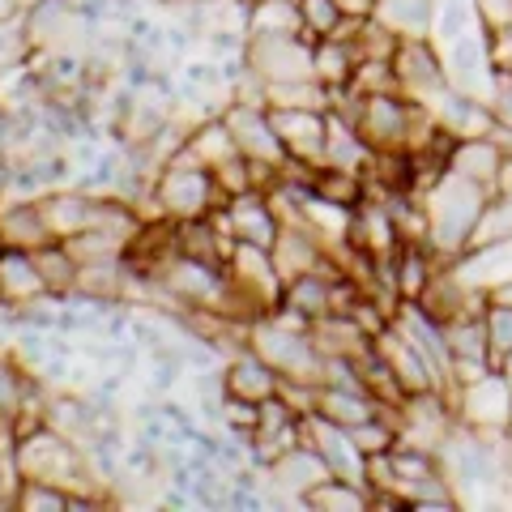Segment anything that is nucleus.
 Segmentation results:
<instances>
[{
  "instance_id": "f257e3e1",
  "label": "nucleus",
  "mask_w": 512,
  "mask_h": 512,
  "mask_svg": "<svg viewBox=\"0 0 512 512\" xmlns=\"http://www.w3.org/2000/svg\"><path fill=\"white\" fill-rule=\"evenodd\" d=\"M419 201L427 210L431 256H440L444 265H453L457 256H466L478 244V231H483V218H487L495 197H491L487 184H474L457 171H444Z\"/></svg>"
},
{
  "instance_id": "f03ea898",
  "label": "nucleus",
  "mask_w": 512,
  "mask_h": 512,
  "mask_svg": "<svg viewBox=\"0 0 512 512\" xmlns=\"http://www.w3.org/2000/svg\"><path fill=\"white\" fill-rule=\"evenodd\" d=\"M150 205H154V214L188 222V218H205V214H214L218 205H227V192L218 188L210 167L180 150L171 163H163V171H158Z\"/></svg>"
},
{
  "instance_id": "7ed1b4c3",
  "label": "nucleus",
  "mask_w": 512,
  "mask_h": 512,
  "mask_svg": "<svg viewBox=\"0 0 512 512\" xmlns=\"http://www.w3.org/2000/svg\"><path fill=\"white\" fill-rule=\"evenodd\" d=\"M393 77H397V90L406 94V99L431 107L440 99V94L453 86L444 73V56L440 47L431 39H402L393 52Z\"/></svg>"
},
{
  "instance_id": "20e7f679",
  "label": "nucleus",
  "mask_w": 512,
  "mask_h": 512,
  "mask_svg": "<svg viewBox=\"0 0 512 512\" xmlns=\"http://www.w3.org/2000/svg\"><path fill=\"white\" fill-rule=\"evenodd\" d=\"M222 124L231 128L235 150L244 158H252V163H269V167L291 163V154H286L274 120H269V107H252V103H235L231 99L227 111H222Z\"/></svg>"
},
{
  "instance_id": "39448f33",
  "label": "nucleus",
  "mask_w": 512,
  "mask_h": 512,
  "mask_svg": "<svg viewBox=\"0 0 512 512\" xmlns=\"http://www.w3.org/2000/svg\"><path fill=\"white\" fill-rule=\"evenodd\" d=\"M312 43L308 35H248V64L265 77V86L312 77Z\"/></svg>"
},
{
  "instance_id": "423d86ee",
  "label": "nucleus",
  "mask_w": 512,
  "mask_h": 512,
  "mask_svg": "<svg viewBox=\"0 0 512 512\" xmlns=\"http://www.w3.org/2000/svg\"><path fill=\"white\" fill-rule=\"evenodd\" d=\"M269 120H274L282 146H286V154H291L295 163H308V167L325 163L329 111H312V107H269Z\"/></svg>"
},
{
  "instance_id": "0eeeda50",
  "label": "nucleus",
  "mask_w": 512,
  "mask_h": 512,
  "mask_svg": "<svg viewBox=\"0 0 512 512\" xmlns=\"http://www.w3.org/2000/svg\"><path fill=\"white\" fill-rule=\"evenodd\" d=\"M444 56V73L448 82L466 94H478V99H487V90L495 82V64H491V47H487V30L478 26L470 35H461L453 43L440 47Z\"/></svg>"
},
{
  "instance_id": "6e6552de",
  "label": "nucleus",
  "mask_w": 512,
  "mask_h": 512,
  "mask_svg": "<svg viewBox=\"0 0 512 512\" xmlns=\"http://www.w3.org/2000/svg\"><path fill=\"white\" fill-rule=\"evenodd\" d=\"M227 227L235 235V244H256V248H274V239L282 231V218L274 214V201L269 192L252 188V192H239V197H227Z\"/></svg>"
},
{
  "instance_id": "1a4fd4ad",
  "label": "nucleus",
  "mask_w": 512,
  "mask_h": 512,
  "mask_svg": "<svg viewBox=\"0 0 512 512\" xmlns=\"http://www.w3.org/2000/svg\"><path fill=\"white\" fill-rule=\"evenodd\" d=\"M222 376H227V393L231 397H244V402H269L278 393L282 376L269 367L252 346H239L222 363Z\"/></svg>"
},
{
  "instance_id": "9d476101",
  "label": "nucleus",
  "mask_w": 512,
  "mask_h": 512,
  "mask_svg": "<svg viewBox=\"0 0 512 512\" xmlns=\"http://www.w3.org/2000/svg\"><path fill=\"white\" fill-rule=\"evenodd\" d=\"M47 239H56V235L43 218V201H26V197L0 201V244L39 248V244H47Z\"/></svg>"
},
{
  "instance_id": "9b49d317",
  "label": "nucleus",
  "mask_w": 512,
  "mask_h": 512,
  "mask_svg": "<svg viewBox=\"0 0 512 512\" xmlns=\"http://www.w3.org/2000/svg\"><path fill=\"white\" fill-rule=\"evenodd\" d=\"M39 295H52L47 282L35 265V252L30 248H13V244H0V299L9 303H30Z\"/></svg>"
},
{
  "instance_id": "f8f14e48",
  "label": "nucleus",
  "mask_w": 512,
  "mask_h": 512,
  "mask_svg": "<svg viewBox=\"0 0 512 512\" xmlns=\"http://www.w3.org/2000/svg\"><path fill=\"white\" fill-rule=\"evenodd\" d=\"M372 18H380L397 39H431L436 0H376Z\"/></svg>"
},
{
  "instance_id": "ddd939ff",
  "label": "nucleus",
  "mask_w": 512,
  "mask_h": 512,
  "mask_svg": "<svg viewBox=\"0 0 512 512\" xmlns=\"http://www.w3.org/2000/svg\"><path fill=\"white\" fill-rule=\"evenodd\" d=\"M282 308H291L295 316H303L308 325H316L320 316L333 312V278L312 269V274H299L286 282V295H282Z\"/></svg>"
},
{
  "instance_id": "4468645a",
  "label": "nucleus",
  "mask_w": 512,
  "mask_h": 512,
  "mask_svg": "<svg viewBox=\"0 0 512 512\" xmlns=\"http://www.w3.org/2000/svg\"><path fill=\"white\" fill-rule=\"evenodd\" d=\"M500 163H504V150L495 146L491 137H466V141H457L453 158H448V171H457V175H466V180L491 188Z\"/></svg>"
},
{
  "instance_id": "2eb2a0df",
  "label": "nucleus",
  "mask_w": 512,
  "mask_h": 512,
  "mask_svg": "<svg viewBox=\"0 0 512 512\" xmlns=\"http://www.w3.org/2000/svg\"><path fill=\"white\" fill-rule=\"evenodd\" d=\"M299 508H312V512H333V508L363 512V508H372V491L359 487V483H346V478H338V474H329V478H320L316 487L303 491Z\"/></svg>"
},
{
  "instance_id": "dca6fc26",
  "label": "nucleus",
  "mask_w": 512,
  "mask_h": 512,
  "mask_svg": "<svg viewBox=\"0 0 512 512\" xmlns=\"http://www.w3.org/2000/svg\"><path fill=\"white\" fill-rule=\"evenodd\" d=\"M35 252V265H39V274H43V282H47V291L52 295H69L73 286H77V256L64 248V239H47V244H39V248H30Z\"/></svg>"
},
{
  "instance_id": "f3484780",
  "label": "nucleus",
  "mask_w": 512,
  "mask_h": 512,
  "mask_svg": "<svg viewBox=\"0 0 512 512\" xmlns=\"http://www.w3.org/2000/svg\"><path fill=\"white\" fill-rule=\"evenodd\" d=\"M478 30V9L474 0H436V22H431V43L444 47L461 35Z\"/></svg>"
},
{
  "instance_id": "a211bd4d",
  "label": "nucleus",
  "mask_w": 512,
  "mask_h": 512,
  "mask_svg": "<svg viewBox=\"0 0 512 512\" xmlns=\"http://www.w3.org/2000/svg\"><path fill=\"white\" fill-rule=\"evenodd\" d=\"M295 5H299V26L308 39H333L350 22L342 0H295Z\"/></svg>"
},
{
  "instance_id": "6ab92c4d",
  "label": "nucleus",
  "mask_w": 512,
  "mask_h": 512,
  "mask_svg": "<svg viewBox=\"0 0 512 512\" xmlns=\"http://www.w3.org/2000/svg\"><path fill=\"white\" fill-rule=\"evenodd\" d=\"M13 508L22 512H69V491L52 487V483H39V478H22L18 495H13Z\"/></svg>"
},
{
  "instance_id": "aec40b11",
  "label": "nucleus",
  "mask_w": 512,
  "mask_h": 512,
  "mask_svg": "<svg viewBox=\"0 0 512 512\" xmlns=\"http://www.w3.org/2000/svg\"><path fill=\"white\" fill-rule=\"evenodd\" d=\"M483 329H487L491 359L500 363L512 350V308H504V303H483Z\"/></svg>"
},
{
  "instance_id": "412c9836",
  "label": "nucleus",
  "mask_w": 512,
  "mask_h": 512,
  "mask_svg": "<svg viewBox=\"0 0 512 512\" xmlns=\"http://www.w3.org/2000/svg\"><path fill=\"white\" fill-rule=\"evenodd\" d=\"M474 9H478V26L483 30L512 26V0H474Z\"/></svg>"
},
{
  "instance_id": "4be33fe9",
  "label": "nucleus",
  "mask_w": 512,
  "mask_h": 512,
  "mask_svg": "<svg viewBox=\"0 0 512 512\" xmlns=\"http://www.w3.org/2000/svg\"><path fill=\"white\" fill-rule=\"evenodd\" d=\"M491 197H495V201H512V154H504V163H500V171H495Z\"/></svg>"
},
{
  "instance_id": "5701e85b",
  "label": "nucleus",
  "mask_w": 512,
  "mask_h": 512,
  "mask_svg": "<svg viewBox=\"0 0 512 512\" xmlns=\"http://www.w3.org/2000/svg\"><path fill=\"white\" fill-rule=\"evenodd\" d=\"M487 303H504V308H512V278H504V282H495V286H487Z\"/></svg>"
},
{
  "instance_id": "b1692460",
  "label": "nucleus",
  "mask_w": 512,
  "mask_h": 512,
  "mask_svg": "<svg viewBox=\"0 0 512 512\" xmlns=\"http://www.w3.org/2000/svg\"><path fill=\"white\" fill-rule=\"evenodd\" d=\"M9 13H18V5H13V0H0V18H9Z\"/></svg>"
},
{
  "instance_id": "393cba45",
  "label": "nucleus",
  "mask_w": 512,
  "mask_h": 512,
  "mask_svg": "<svg viewBox=\"0 0 512 512\" xmlns=\"http://www.w3.org/2000/svg\"><path fill=\"white\" fill-rule=\"evenodd\" d=\"M154 5H167L171 9V5H180V0H154Z\"/></svg>"
},
{
  "instance_id": "a878e982",
  "label": "nucleus",
  "mask_w": 512,
  "mask_h": 512,
  "mask_svg": "<svg viewBox=\"0 0 512 512\" xmlns=\"http://www.w3.org/2000/svg\"><path fill=\"white\" fill-rule=\"evenodd\" d=\"M239 5H248V9H256V5H261V0H239Z\"/></svg>"
}]
</instances>
